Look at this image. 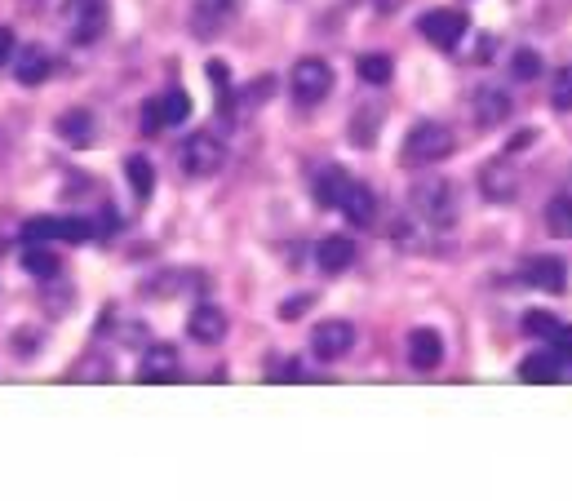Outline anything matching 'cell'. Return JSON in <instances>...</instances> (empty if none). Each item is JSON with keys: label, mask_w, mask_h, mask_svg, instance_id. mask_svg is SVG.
<instances>
[{"label": "cell", "mask_w": 572, "mask_h": 501, "mask_svg": "<svg viewBox=\"0 0 572 501\" xmlns=\"http://www.w3.org/2000/svg\"><path fill=\"white\" fill-rule=\"evenodd\" d=\"M182 377V360H178V351L173 346H147L142 351V360H138V382H147V386H169V382H178Z\"/></svg>", "instance_id": "8fae6325"}, {"label": "cell", "mask_w": 572, "mask_h": 501, "mask_svg": "<svg viewBox=\"0 0 572 501\" xmlns=\"http://www.w3.org/2000/svg\"><path fill=\"white\" fill-rule=\"evenodd\" d=\"M519 377L524 382H555L559 377V355L550 351V355H528L524 364H519Z\"/></svg>", "instance_id": "cb8c5ba5"}, {"label": "cell", "mask_w": 572, "mask_h": 501, "mask_svg": "<svg viewBox=\"0 0 572 501\" xmlns=\"http://www.w3.org/2000/svg\"><path fill=\"white\" fill-rule=\"evenodd\" d=\"M550 102H555L559 111H572V67L555 71V85H550Z\"/></svg>", "instance_id": "484cf974"}, {"label": "cell", "mask_w": 572, "mask_h": 501, "mask_svg": "<svg viewBox=\"0 0 572 501\" xmlns=\"http://www.w3.org/2000/svg\"><path fill=\"white\" fill-rule=\"evenodd\" d=\"M240 14V0H196L191 5V36L196 40H213L222 36Z\"/></svg>", "instance_id": "8992f818"}, {"label": "cell", "mask_w": 572, "mask_h": 501, "mask_svg": "<svg viewBox=\"0 0 572 501\" xmlns=\"http://www.w3.org/2000/svg\"><path fill=\"white\" fill-rule=\"evenodd\" d=\"M125 178H129V191H134V200L147 204L156 196V169H151L147 156H129L125 160Z\"/></svg>", "instance_id": "ffe728a7"}, {"label": "cell", "mask_w": 572, "mask_h": 501, "mask_svg": "<svg viewBox=\"0 0 572 501\" xmlns=\"http://www.w3.org/2000/svg\"><path fill=\"white\" fill-rule=\"evenodd\" d=\"M23 271L27 275H36V280H58L63 275V262H58V253L54 249H23Z\"/></svg>", "instance_id": "44dd1931"}, {"label": "cell", "mask_w": 572, "mask_h": 501, "mask_svg": "<svg viewBox=\"0 0 572 501\" xmlns=\"http://www.w3.org/2000/svg\"><path fill=\"white\" fill-rule=\"evenodd\" d=\"M298 311H306V298H298V302H284V306H280V315H284V320H289V315H298Z\"/></svg>", "instance_id": "1f68e13d"}, {"label": "cell", "mask_w": 572, "mask_h": 501, "mask_svg": "<svg viewBox=\"0 0 572 501\" xmlns=\"http://www.w3.org/2000/svg\"><path fill=\"white\" fill-rule=\"evenodd\" d=\"M333 89V67L324 63V58H298L289 71V94L302 102V107H315V102H324Z\"/></svg>", "instance_id": "5b68a950"}, {"label": "cell", "mask_w": 572, "mask_h": 501, "mask_svg": "<svg viewBox=\"0 0 572 501\" xmlns=\"http://www.w3.org/2000/svg\"><path fill=\"white\" fill-rule=\"evenodd\" d=\"M67 32L76 45H94L107 32V0H71L67 5Z\"/></svg>", "instance_id": "52a82bcc"}, {"label": "cell", "mask_w": 572, "mask_h": 501, "mask_svg": "<svg viewBox=\"0 0 572 501\" xmlns=\"http://www.w3.org/2000/svg\"><path fill=\"white\" fill-rule=\"evenodd\" d=\"M466 14L462 9H431V14H422V23H417V32L431 40L435 49H457L466 36Z\"/></svg>", "instance_id": "ba28073f"}, {"label": "cell", "mask_w": 572, "mask_h": 501, "mask_svg": "<svg viewBox=\"0 0 572 501\" xmlns=\"http://www.w3.org/2000/svg\"><path fill=\"white\" fill-rule=\"evenodd\" d=\"M475 102H479V111H475L479 125H497V120L510 116V98L502 94V89H479Z\"/></svg>", "instance_id": "7402d4cb"}, {"label": "cell", "mask_w": 572, "mask_h": 501, "mask_svg": "<svg viewBox=\"0 0 572 501\" xmlns=\"http://www.w3.org/2000/svg\"><path fill=\"white\" fill-rule=\"evenodd\" d=\"M191 116V98L187 89H169V94L151 98L147 107H142V129H165V125H182V120Z\"/></svg>", "instance_id": "30bf717a"}, {"label": "cell", "mask_w": 572, "mask_h": 501, "mask_svg": "<svg viewBox=\"0 0 572 501\" xmlns=\"http://www.w3.org/2000/svg\"><path fill=\"white\" fill-rule=\"evenodd\" d=\"M408 200H413V218L426 227H453L457 222V191L444 178H417Z\"/></svg>", "instance_id": "6da1fadb"}, {"label": "cell", "mask_w": 572, "mask_h": 501, "mask_svg": "<svg viewBox=\"0 0 572 501\" xmlns=\"http://www.w3.org/2000/svg\"><path fill=\"white\" fill-rule=\"evenodd\" d=\"M27 240H63V244H85V240H94L98 227L85 218V213H54V218H36V222H27L23 227Z\"/></svg>", "instance_id": "277c9868"}, {"label": "cell", "mask_w": 572, "mask_h": 501, "mask_svg": "<svg viewBox=\"0 0 572 501\" xmlns=\"http://www.w3.org/2000/svg\"><path fill=\"white\" fill-rule=\"evenodd\" d=\"M187 333L196 337L200 346H218L222 337H227V315H222V306H213V302L196 306L191 320H187Z\"/></svg>", "instance_id": "7c38bea8"}, {"label": "cell", "mask_w": 572, "mask_h": 501, "mask_svg": "<svg viewBox=\"0 0 572 501\" xmlns=\"http://www.w3.org/2000/svg\"><path fill=\"white\" fill-rule=\"evenodd\" d=\"M315 262H320L324 275H337L355 262V240L351 235H324L320 249H315Z\"/></svg>", "instance_id": "5bb4252c"}, {"label": "cell", "mask_w": 572, "mask_h": 501, "mask_svg": "<svg viewBox=\"0 0 572 501\" xmlns=\"http://www.w3.org/2000/svg\"><path fill=\"white\" fill-rule=\"evenodd\" d=\"M510 71H515V80H533L541 71V54L537 49H519V54L510 58Z\"/></svg>", "instance_id": "4316f807"}, {"label": "cell", "mask_w": 572, "mask_h": 501, "mask_svg": "<svg viewBox=\"0 0 572 501\" xmlns=\"http://www.w3.org/2000/svg\"><path fill=\"white\" fill-rule=\"evenodd\" d=\"M408 364L422 368V373H431V368L444 364V337L435 329H413L408 333Z\"/></svg>", "instance_id": "4fadbf2b"}, {"label": "cell", "mask_w": 572, "mask_h": 501, "mask_svg": "<svg viewBox=\"0 0 572 501\" xmlns=\"http://www.w3.org/2000/svg\"><path fill=\"white\" fill-rule=\"evenodd\" d=\"M49 67H54V63H49V54L40 45H27V49H18V54H14V76H18V85H27V89L45 85Z\"/></svg>", "instance_id": "9a60e30c"}, {"label": "cell", "mask_w": 572, "mask_h": 501, "mask_svg": "<svg viewBox=\"0 0 572 501\" xmlns=\"http://www.w3.org/2000/svg\"><path fill=\"white\" fill-rule=\"evenodd\" d=\"M58 138L71 142V147H94V138H98V129H94V116H89L85 107H76V111H63L58 116Z\"/></svg>", "instance_id": "e0dca14e"}, {"label": "cell", "mask_w": 572, "mask_h": 501, "mask_svg": "<svg viewBox=\"0 0 572 501\" xmlns=\"http://www.w3.org/2000/svg\"><path fill=\"white\" fill-rule=\"evenodd\" d=\"M355 71H360V80H369V85H386V80H391V71H395V63L386 54H364L360 63H355Z\"/></svg>", "instance_id": "d4e9b609"}, {"label": "cell", "mask_w": 572, "mask_h": 501, "mask_svg": "<svg viewBox=\"0 0 572 501\" xmlns=\"http://www.w3.org/2000/svg\"><path fill=\"white\" fill-rule=\"evenodd\" d=\"M222 165H227V142L213 134V129H196V134L178 147V169L187 173V178H213Z\"/></svg>", "instance_id": "3957f363"}, {"label": "cell", "mask_w": 572, "mask_h": 501, "mask_svg": "<svg viewBox=\"0 0 572 501\" xmlns=\"http://www.w3.org/2000/svg\"><path fill=\"white\" fill-rule=\"evenodd\" d=\"M351 182H355L351 173L337 169V165L320 169V173H315V200H320L324 209H337V204H342V196L351 191Z\"/></svg>", "instance_id": "d6986e66"}, {"label": "cell", "mask_w": 572, "mask_h": 501, "mask_svg": "<svg viewBox=\"0 0 572 501\" xmlns=\"http://www.w3.org/2000/svg\"><path fill=\"white\" fill-rule=\"evenodd\" d=\"M9 58H14V32H9V27H0V67H5Z\"/></svg>", "instance_id": "4dcf8cb0"}, {"label": "cell", "mask_w": 572, "mask_h": 501, "mask_svg": "<svg viewBox=\"0 0 572 501\" xmlns=\"http://www.w3.org/2000/svg\"><path fill=\"white\" fill-rule=\"evenodd\" d=\"M524 280L533 284V289L564 293L568 271H564V262H559V258H533V262H528V267H524Z\"/></svg>", "instance_id": "ac0fdd59"}, {"label": "cell", "mask_w": 572, "mask_h": 501, "mask_svg": "<svg viewBox=\"0 0 572 501\" xmlns=\"http://www.w3.org/2000/svg\"><path fill=\"white\" fill-rule=\"evenodd\" d=\"M524 329L533 333V337H550V333L559 329V320H555L550 311H528V315H524Z\"/></svg>", "instance_id": "83f0119b"}, {"label": "cell", "mask_w": 572, "mask_h": 501, "mask_svg": "<svg viewBox=\"0 0 572 501\" xmlns=\"http://www.w3.org/2000/svg\"><path fill=\"white\" fill-rule=\"evenodd\" d=\"M204 71H209V80H213V89H218V94H231V67L227 63H209Z\"/></svg>", "instance_id": "f546056e"}, {"label": "cell", "mask_w": 572, "mask_h": 501, "mask_svg": "<svg viewBox=\"0 0 572 501\" xmlns=\"http://www.w3.org/2000/svg\"><path fill=\"white\" fill-rule=\"evenodd\" d=\"M404 0H377V9H382V14H391V9H400Z\"/></svg>", "instance_id": "d6a6232c"}, {"label": "cell", "mask_w": 572, "mask_h": 501, "mask_svg": "<svg viewBox=\"0 0 572 501\" xmlns=\"http://www.w3.org/2000/svg\"><path fill=\"white\" fill-rule=\"evenodd\" d=\"M355 324L351 320H320L315 324V333H311V351H315V360H342V355H351V346H355Z\"/></svg>", "instance_id": "9c48e42d"}, {"label": "cell", "mask_w": 572, "mask_h": 501, "mask_svg": "<svg viewBox=\"0 0 572 501\" xmlns=\"http://www.w3.org/2000/svg\"><path fill=\"white\" fill-rule=\"evenodd\" d=\"M550 351H555L559 360H572V324H559V329L550 333Z\"/></svg>", "instance_id": "f1b7e54d"}, {"label": "cell", "mask_w": 572, "mask_h": 501, "mask_svg": "<svg viewBox=\"0 0 572 501\" xmlns=\"http://www.w3.org/2000/svg\"><path fill=\"white\" fill-rule=\"evenodd\" d=\"M546 231L555 240H572V196H555L546 204Z\"/></svg>", "instance_id": "603a6c76"}, {"label": "cell", "mask_w": 572, "mask_h": 501, "mask_svg": "<svg viewBox=\"0 0 572 501\" xmlns=\"http://www.w3.org/2000/svg\"><path fill=\"white\" fill-rule=\"evenodd\" d=\"M337 209L346 213V222H355V227H373V218H377V196L364 182H351V191L342 196V204Z\"/></svg>", "instance_id": "2e32d148"}, {"label": "cell", "mask_w": 572, "mask_h": 501, "mask_svg": "<svg viewBox=\"0 0 572 501\" xmlns=\"http://www.w3.org/2000/svg\"><path fill=\"white\" fill-rule=\"evenodd\" d=\"M453 147H457L453 129L439 125V120H422V125L408 129L404 160H408V165H426V169H431V165H439V160L453 156Z\"/></svg>", "instance_id": "7a4b0ae2"}]
</instances>
